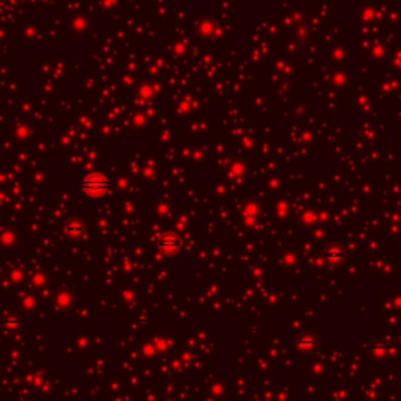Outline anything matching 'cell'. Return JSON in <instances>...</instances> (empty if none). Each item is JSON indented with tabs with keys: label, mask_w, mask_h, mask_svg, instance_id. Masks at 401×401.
<instances>
[{
	"label": "cell",
	"mask_w": 401,
	"mask_h": 401,
	"mask_svg": "<svg viewBox=\"0 0 401 401\" xmlns=\"http://www.w3.org/2000/svg\"><path fill=\"white\" fill-rule=\"evenodd\" d=\"M82 190L92 197H101L110 191V182L101 173H91L82 180Z\"/></svg>",
	"instance_id": "cell-1"
},
{
	"label": "cell",
	"mask_w": 401,
	"mask_h": 401,
	"mask_svg": "<svg viewBox=\"0 0 401 401\" xmlns=\"http://www.w3.org/2000/svg\"><path fill=\"white\" fill-rule=\"evenodd\" d=\"M159 249L165 254H176L180 246H182V240L177 234L174 232H166L159 238Z\"/></svg>",
	"instance_id": "cell-2"
},
{
	"label": "cell",
	"mask_w": 401,
	"mask_h": 401,
	"mask_svg": "<svg viewBox=\"0 0 401 401\" xmlns=\"http://www.w3.org/2000/svg\"><path fill=\"white\" fill-rule=\"evenodd\" d=\"M343 257H345V251H343L342 246L334 244V246L326 248V251H325V259L329 265H338L343 260Z\"/></svg>",
	"instance_id": "cell-3"
},
{
	"label": "cell",
	"mask_w": 401,
	"mask_h": 401,
	"mask_svg": "<svg viewBox=\"0 0 401 401\" xmlns=\"http://www.w3.org/2000/svg\"><path fill=\"white\" fill-rule=\"evenodd\" d=\"M66 232L72 237H79L85 232V223L82 220L71 218L66 224Z\"/></svg>",
	"instance_id": "cell-4"
},
{
	"label": "cell",
	"mask_w": 401,
	"mask_h": 401,
	"mask_svg": "<svg viewBox=\"0 0 401 401\" xmlns=\"http://www.w3.org/2000/svg\"><path fill=\"white\" fill-rule=\"evenodd\" d=\"M19 328V320L16 317H10L5 320V329L8 331H16Z\"/></svg>",
	"instance_id": "cell-5"
},
{
	"label": "cell",
	"mask_w": 401,
	"mask_h": 401,
	"mask_svg": "<svg viewBox=\"0 0 401 401\" xmlns=\"http://www.w3.org/2000/svg\"><path fill=\"white\" fill-rule=\"evenodd\" d=\"M299 345H301L303 348H311V346L314 345V338H312L311 335H309V337L304 335V337L301 338V340H299Z\"/></svg>",
	"instance_id": "cell-6"
}]
</instances>
